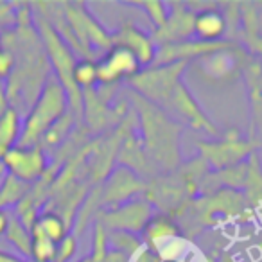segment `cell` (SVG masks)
Returning <instances> with one entry per match:
<instances>
[{
  "mask_svg": "<svg viewBox=\"0 0 262 262\" xmlns=\"http://www.w3.org/2000/svg\"><path fill=\"white\" fill-rule=\"evenodd\" d=\"M131 110L135 112L137 122L140 127V142L144 151L158 169L160 174L171 172L182 165V151H180V139H182L183 126L169 115L165 110L146 101L140 95L129 90L127 97Z\"/></svg>",
  "mask_w": 262,
  "mask_h": 262,
  "instance_id": "cell-1",
  "label": "cell"
},
{
  "mask_svg": "<svg viewBox=\"0 0 262 262\" xmlns=\"http://www.w3.org/2000/svg\"><path fill=\"white\" fill-rule=\"evenodd\" d=\"M246 212L250 210L246 207L243 192L217 189L192 200L174 221L180 225L182 233L187 232L190 235H196L205 228H217L226 223L241 219V215Z\"/></svg>",
  "mask_w": 262,
  "mask_h": 262,
  "instance_id": "cell-2",
  "label": "cell"
},
{
  "mask_svg": "<svg viewBox=\"0 0 262 262\" xmlns=\"http://www.w3.org/2000/svg\"><path fill=\"white\" fill-rule=\"evenodd\" d=\"M34 26H36L38 36L43 45L45 56H47L49 67L52 69V76L61 83L65 88L67 97H69V110L74 115V119L83 117V92L74 84V67H76V54L72 49L63 41V38L56 33V29L40 15L34 13Z\"/></svg>",
  "mask_w": 262,
  "mask_h": 262,
  "instance_id": "cell-3",
  "label": "cell"
},
{
  "mask_svg": "<svg viewBox=\"0 0 262 262\" xmlns=\"http://www.w3.org/2000/svg\"><path fill=\"white\" fill-rule=\"evenodd\" d=\"M69 112V97L54 76H49L22 126L18 146H40L43 135Z\"/></svg>",
  "mask_w": 262,
  "mask_h": 262,
  "instance_id": "cell-4",
  "label": "cell"
},
{
  "mask_svg": "<svg viewBox=\"0 0 262 262\" xmlns=\"http://www.w3.org/2000/svg\"><path fill=\"white\" fill-rule=\"evenodd\" d=\"M253 56L241 47L239 43H230L217 51L201 56L200 59L190 63L187 69L196 72L201 81L212 86H230L235 81L243 79V74Z\"/></svg>",
  "mask_w": 262,
  "mask_h": 262,
  "instance_id": "cell-5",
  "label": "cell"
},
{
  "mask_svg": "<svg viewBox=\"0 0 262 262\" xmlns=\"http://www.w3.org/2000/svg\"><path fill=\"white\" fill-rule=\"evenodd\" d=\"M258 144L250 137H244L239 129H225L221 137L214 140H200L198 151L200 158L208 165L212 172L235 167L250 160L258 151Z\"/></svg>",
  "mask_w": 262,
  "mask_h": 262,
  "instance_id": "cell-6",
  "label": "cell"
},
{
  "mask_svg": "<svg viewBox=\"0 0 262 262\" xmlns=\"http://www.w3.org/2000/svg\"><path fill=\"white\" fill-rule=\"evenodd\" d=\"M187 63H174L164 67H147L142 69L135 77L127 81V86L133 94L140 95L146 101L165 110L172 92L183 81Z\"/></svg>",
  "mask_w": 262,
  "mask_h": 262,
  "instance_id": "cell-7",
  "label": "cell"
},
{
  "mask_svg": "<svg viewBox=\"0 0 262 262\" xmlns=\"http://www.w3.org/2000/svg\"><path fill=\"white\" fill-rule=\"evenodd\" d=\"M151 217H153V207L149 201L140 196L120 207L99 210L95 214V223H99L106 232H127L139 235L144 232Z\"/></svg>",
  "mask_w": 262,
  "mask_h": 262,
  "instance_id": "cell-8",
  "label": "cell"
},
{
  "mask_svg": "<svg viewBox=\"0 0 262 262\" xmlns=\"http://www.w3.org/2000/svg\"><path fill=\"white\" fill-rule=\"evenodd\" d=\"M0 164L9 176L29 185L47 174L49 158L41 146H15L2 157Z\"/></svg>",
  "mask_w": 262,
  "mask_h": 262,
  "instance_id": "cell-9",
  "label": "cell"
},
{
  "mask_svg": "<svg viewBox=\"0 0 262 262\" xmlns=\"http://www.w3.org/2000/svg\"><path fill=\"white\" fill-rule=\"evenodd\" d=\"M165 112L171 117H174L182 126L187 124V126L192 127L194 131H203V133H208V135L215 137V139L221 137V133H223L214 124V120L203 112L200 102L190 94V90L187 88V84L183 83V81L176 86V90L172 92L171 99H169L167 106H165Z\"/></svg>",
  "mask_w": 262,
  "mask_h": 262,
  "instance_id": "cell-10",
  "label": "cell"
},
{
  "mask_svg": "<svg viewBox=\"0 0 262 262\" xmlns=\"http://www.w3.org/2000/svg\"><path fill=\"white\" fill-rule=\"evenodd\" d=\"M147 187V182L126 167H117L101 183V210L115 208L127 201L140 198Z\"/></svg>",
  "mask_w": 262,
  "mask_h": 262,
  "instance_id": "cell-11",
  "label": "cell"
},
{
  "mask_svg": "<svg viewBox=\"0 0 262 262\" xmlns=\"http://www.w3.org/2000/svg\"><path fill=\"white\" fill-rule=\"evenodd\" d=\"M142 70L137 58L127 49L113 45L97 61L99 86H119L122 81H129Z\"/></svg>",
  "mask_w": 262,
  "mask_h": 262,
  "instance_id": "cell-12",
  "label": "cell"
},
{
  "mask_svg": "<svg viewBox=\"0 0 262 262\" xmlns=\"http://www.w3.org/2000/svg\"><path fill=\"white\" fill-rule=\"evenodd\" d=\"M232 43V40H223V41H201L198 38H189V40L176 41V43H167L157 47V54H155L153 65L151 67H164V65H174V63H187L190 65L192 61L200 59L201 56L208 54L212 51H217L221 47Z\"/></svg>",
  "mask_w": 262,
  "mask_h": 262,
  "instance_id": "cell-13",
  "label": "cell"
},
{
  "mask_svg": "<svg viewBox=\"0 0 262 262\" xmlns=\"http://www.w3.org/2000/svg\"><path fill=\"white\" fill-rule=\"evenodd\" d=\"M194 20H196V13L189 8L187 2H178V4L172 2V4H169L167 22L160 29L151 33L155 45L162 47V45L176 43V41L194 38Z\"/></svg>",
  "mask_w": 262,
  "mask_h": 262,
  "instance_id": "cell-14",
  "label": "cell"
},
{
  "mask_svg": "<svg viewBox=\"0 0 262 262\" xmlns=\"http://www.w3.org/2000/svg\"><path fill=\"white\" fill-rule=\"evenodd\" d=\"M113 45L127 49L137 58L142 69L153 65L155 54H157V45L153 41V36L149 33H144L133 22H124L113 33Z\"/></svg>",
  "mask_w": 262,
  "mask_h": 262,
  "instance_id": "cell-15",
  "label": "cell"
},
{
  "mask_svg": "<svg viewBox=\"0 0 262 262\" xmlns=\"http://www.w3.org/2000/svg\"><path fill=\"white\" fill-rule=\"evenodd\" d=\"M248 90V106H250V139L262 147V67L260 59L253 58L243 74Z\"/></svg>",
  "mask_w": 262,
  "mask_h": 262,
  "instance_id": "cell-16",
  "label": "cell"
},
{
  "mask_svg": "<svg viewBox=\"0 0 262 262\" xmlns=\"http://www.w3.org/2000/svg\"><path fill=\"white\" fill-rule=\"evenodd\" d=\"M226 33H228V20H226L225 13L221 11V6L210 4L208 8L196 13L194 38L215 43V41L226 40Z\"/></svg>",
  "mask_w": 262,
  "mask_h": 262,
  "instance_id": "cell-17",
  "label": "cell"
},
{
  "mask_svg": "<svg viewBox=\"0 0 262 262\" xmlns=\"http://www.w3.org/2000/svg\"><path fill=\"white\" fill-rule=\"evenodd\" d=\"M182 235V228L171 215L153 214V217L147 221L146 228L142 232V243L144 246L157 253L162 246H165L172 239H178Z\"/></svg>",
  "mask_w": 262,
  "mask_h": 262,
  "instance_id": "cell-18",
  "label": "cell"
},
{
  "mask_svg": "<svg viewBox=\"0 0 262 262\" xmlns=\"http://www.w3.org/2000/svg\"><path fill=\"white\" fill-rule=\"evenodd\" d=\"M31 233L34 235H43L49 241L59 244L67 235L70 233V226L67 225V221L58 214V212H41L38 214L36 221H34Z\"/></svg>",
  "mask_w": 262,
  "mask_h": 262,
  "instance_id": "cell-19",
  "label": "cell"
},
{
  "mask_svg": "<svg viewBox=\"0 0 262 262\" xmlns=\"http://www.w3.org/2000/svg\"><path fill=\"white\" fill-rule=\"evenodd\" d=\"M22 115L15 108H9L0 117V160L11 147L18 146L20 137H22Z\"/></svg>",
  "mask_w": 262,
  "mask_h": 262,
  "instance_id": "cell-20",
  "label": "cell"
},
{
  "mask_svg": "<svg viewBox=\"0 0 262 262\" xmlns=\"http://www.w3.org/2000/svg\"><path fill=\"white\" fill-rule=\"evenodd\" d=\"M243 194L248 210H262V164L257 153L250 157V171Z\"/></svg>",
  "mask_w": 262,
  "mask_h": 262,
  "instance_id": "cell-21",
  "label": "cell"
},
{
  "mask_svg": "<svg viewBox=\"0 0 262 262\" xmlns=\"http://www.w3.org/2000/svg\"><path fill=\"white\" fill-rule=\"evenodd\" d=\"M8 241L24 255L26 258H31V243H33V235H31V230L20 221L16 215H11V223H9V228L6 232Z\"/></svg>",
  "mask_w": 262,
  "mask_h": 262,
  "instance_id": "cell-22",
  "label": "cell"
},
{
  "mask_svg": "<svg viewBox=\"0 0 262 262\" xmlns=\"http://www.w3.org/2000/svg\"><path fill=\"white\" fill-rule=\"evenodd\" d=\"M74 84L79 88L81 92L92 90L97 86V61L95 59H77L76 67H74Z\"/></svg>",
  "mask_w": 262,
  "mask_h": 262,
  "instance_id": "cell-23",
  "label": "cell"
},
{
  "mask_svg": "<svg viewBox=\"0 0 262 262\" xmlns=\"http://www.w3.org/2000/svg\"><path fill=\"white\" fill-rule=\"evenodd\" d=\"M108 237V248L110 250L120 251V253L127 255V257H133L140 248L144 246L142 239L135 233H127V232H106Z\"/></svg>",
  "mask_w": 262,
  "mask_h": 262,
  "instance_id": "cell-24",
  "label": "cell"
},
{
  "mask_svg": "<svg viewBox=\"0 0 262 262\" xmlns=\"http://www.w3.org/2000/svg\"><path fill=\"white\" fill-rule=\"evenodd\" d=\"M74 122H76V119H74V115L69 110V112H67L65 115H63L61 119H59L58 122L45 133L40 146L45 149V147H56V146H59V144H63L67 140V137L70 135V129H72Z\"/></svg>",
  "mask_w": 262,
  "mask_h": 262,
  "instance_id": "cell-25",
  "label": "cell"
},
{
  "mask_svg": "<svg viewBox=\"0 0 262 262\" xmlns=\"http://www.w3.org/2000/svg\"><path fill=\"white\" fill-rule=\"evenodd\" d=\"M124 6L142 9V11L147 15V18L151 20L155 31L160 29V27L167 22L169 4H165V2H158V0H144V2H124Z\"/></svg>",
  "mask_w": 262,
  "mask_h": 262,
  "instance_id": "cell-26",
  "label": "cell"
},
{
  "mask_svg": "<svg viewBox=\"0 0 262 262\" xmlns=\"http://www.w3.org/2000/svg\"><path fill=\"white\" fill-rule=\"evenodd\" d=\"M33 235V243H31V258L34 262H54L56 253H58V244L49 241L43 235Z\"/></svg>",
  "mask_w": 262,
  "mask_h": 262,
  "instance_id": "cell-27",
  "label": "cell"
},
{
  "mask_svg": "<svg viewBox=\"0 0 262 262\" xmlns=\"http://www.w3.org/2000/svg\"><path fill=\"white\" fill-rule=\"evenodd\" d=\"M77 251V237L76 233H69L61 243L58 244V253L54 262H69Z\"/></svg>",
  "mask_w": 262,
  "mask_h": 262,
  "instance_id": "cell-28",
  "label": "cell"
},
{
  "mask_svg": "<svg viewBox=\"0 0 262 262\" xmlns=\"http://www.w3.org/2000/svg\"><path fill=\"white\" fill-rule=\"evenodd\" d=\"M15 70V56L6 47L0 49V81H8Z\"/></svg>",
  "mask_w": 262,
  "mask_h": 262,
  "instance_id": "cell-29",
  "label": "cell"
},
{
  "mask_svg": "<svg viewBox=\"0 0 262 262\" xmlns=\"http://www.w3.org/2000/svg\"><path fill=\"white\" fill-rule=\"evenodd\" d=\"M106 262H131V258L127 255L120 253V251L110 250L108 248V257H106Z\"/></svg>",
  "mask_w": 262,
  "mask_h": 262,
  "instance_id": "cell-30",
  "label": "cell"
},
{
  "mask_svg": "<svg viewBox=\"0 0 262 262\" xmlns=\"http://www.w3.org/2000/svg\"><path fill=\"white\" fill-rule=\"evenodd\" d=\"M0 262H29V260H26V258L16 257V255L6 253V251L0 250Z\"/></svg>",
  "mask_w": 262,
  "mask_h": 262,
  "instance_id": "cell-31",
  "label": "cell"
},
{
  "mask_svg": "<svg viewBox=\"0 0 262 262\" xmlns=\"http://www.w3.org/2000/svg\"><path fill=\"white\" fill-rule=\"evenodd\" d=\"M217 262H243V258H239L235 253H232V251H225V253L219 257Z\"/></svg>",
  "mask_w": 262,
  "mask_h": 262,
  "instance_id": "cell-32",
  "label": "cell"
},
{
  "mask_svg": "<svg viewBox=\"0 0 262 262\" xmlns=\"http://www.w3.org/2000/svg\"><path fill=\"white\" fill-rule=\"evenodd\" d=\"M79 262H90V258H88V257H84L83 260H79Z\"/></svg>",
  "mask_w": 262,
  "mask_h": 262,
  "instance_id": "cell-33",
  "label": "cell"
},
{
  "mask_svg": "<svg viewBox=\"0 0 262 262\" xmlns=\"http://www.w3.org/2000/svg\"><path fill=\"white\" fill-rule=\"evenodd\" d=\"M0 49H2V36H0Z\"/></svg>",
  "mask_w": 262,
  "mask_h": 262,
  "instance_id": "cell-34",
  "label": "cell"
},
{
  "mask_svg": "<svg viewBox=\"0 0 262 262\" xmlns=\"http://www.w3.org/2000/svg\"><path fill=\"white\" fill-rule=\"evenodd\" d=\"M260 67H262V59H260Z\"/></svg>",
  "mask_w": 262,
  "mask_h": 262,
  "instance_id": "cell-35",
  "label": "cell"
}]
</instances>
